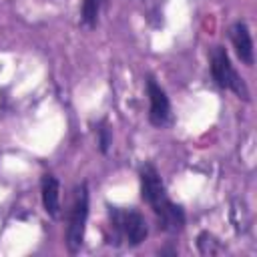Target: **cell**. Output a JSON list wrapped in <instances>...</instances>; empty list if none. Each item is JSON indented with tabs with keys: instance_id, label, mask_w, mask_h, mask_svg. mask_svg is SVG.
Listing matches in <instances>:
<instances>
[{
	"instance_id": "cell-1",
	"label": "cell",
	"mask_w": 257,
	"mask_h": 257,
	"mask_svg": "<svg viewBox=\"0 0 257 257\" xmlns=\"http://www.w3.org/2000/svg\"><path fill=\"white\" fill-rule=\"evenodd\" d=\"M141 197L153 209L159 219V227L167 233H179L185 227V211L181 205L173 203L167 195L165 183L159 171L147 163L141 167Z\"/></svg>"
},
{
	"instance_id": "cell-2",
	"label": "cell",
	"mask_w": 257,
	"mask_h": 257,
	"mask_svg": "<svg viewBox=\"0 0 257 257\" xmlns=\"http://www.w3.org/2000/svg\"><path fill=\"white\" fill-rule=\"evenodd\" d=\"M149 235V227L145 217L135 209H120L108 207V233L106 243L112 247L141 245Z\"/></svg>"
},
{
	"instance_id": "cell-3",
	"label": "cell",
	"mask_w": 257,
	"mask_h": 257,
	"mask_svg": "<svg viewBox=\"0 0 257 257\" xmlns=\"http://www.w3.org/2000/svg\"><path fill=\"white\" fill-rule=\"evenodd\" d=\"M86 219H88V185L80 183L74 189L72 207L68 213V227H66V249L70 253H78L84 243V231H86Z\"/></svg>"
},
{
	"instance_id": "cell-4",
	"label": "cell",
	"mask_w": 257,
	"mask_h": 257,
	"mask_svg": "<svg viewBox=\"0 0 257 257\" xmlns=\"http://www.w3.org/2000/svg\"><path fill=\"white\" fill-rule=\"evenodd\" d=\"M211 76L219 88L231 90L239 98L249 100V90H247L243 78L233 68L231 58L223 46H213V50H211Z\"/></svg>"
},
{
	"instance_id": "cell-5",
	"label": "cell",
	"mask_w": 257,
	"mask_h": 257,
	"mask_svg": "<svg viewBox=\"0 0 257 257\" xmlns=\"http://www.w3.org/2000/svg\"><path fill=\"white\" fill-rule=\"evenodd\" d=\"M147 94H149V122L157 128H163L171 122V102L161 84L147 76Z\"/></svg>"
},
{
	"instance_id": "cell-6",
	"label": "cell",
	"mask_w": 257,
	"mask_h": 257,
	"mask_svg": "<svg viewBox=\"0 0 257 257\" xmlns=\"http://www.w3.org/2000/svg\"><path fill=\"white\" fill-rule=\"evenodd\" d=\"M229 36H231V44L235 48V54L237 58L247 64V66H253V60H255V54H253V38H251V32H249V26L241 20H237L231 30H229Z\"/></svg>"
},
{
	"instance_id": "cell-7",
	"label": "cell",
	"mask_w": 257,
	"mask_h": 257,
	"mask_svg": "<svg viewBox=\"0 0 257 257\" xmlns=\"http://www.w3.org/2000/svg\"><path fill=\"white\" fill-rule=\"evenodd\" d=\"M40 197H42V207H44L46 215L52 219H58L60 217V183L54 175H50V173L42 175Z\"/></svg>"
},
{
	"instance_id": "cell-8",
	"label": "cell",
	"mask_w": 257,
	"mask_h": 257,
	"mask_svg": "<svg viewBox=\"0 0 257 257\" xmlns=\"http://www.w3.org/2000/svg\"><path fill=\"white\" fill-rule=\"evenodd\" d=\"M106 0H82V8H80V20L84 26L94 28L98 24V16L104 8Z\"/></svg>"
},
{
	"instance_id": "cell-9",
	"label": "cell",
	"mask_w": 257,
	"mask_h": 257,
	"mask_svg": "<svg viewBox=\"0 0 257 257\" xmlns=\"http://www.w3.org/2000/svg\"><path fill=\"white\" fill-rule=\"evenodd\" d=\"M197 247H199V251H201L203 255H215V253H219V251H221L219 241H217V239H215V235H213V233H209V231L199 233V237H197Z\"/></svg>"
},
{
	"instance_id": "cell-10",
	"label": "cell",
	"mask_w": 257,
	"mask_h": 257,
	"mask_svg": "<svg viewBox=\"0 0 257 257\" xmlns=\"http://www.w3.org/2000/svg\"><path fill=\"white\" fill-rule=\"evenodd\" d=\"M96 135H98V149H100L102 155H106L108 149H110V143H112V135H110V128H108V122L106 120H100L98 122Z\"/></svg>"
}]
</instances>
